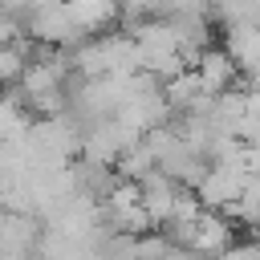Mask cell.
<instances>
[{"instance_id": "1", "label": "cell", "mask_w": 260, "mask_h": 260, "mask_svg": "<svg viewBox=\"0 0 260 260\" xmlns=\"http://www.w3.org/2000/svg\"><path fill=\"white\" fill-rule=\"evenodd\" d=\"M191 69H195L203 93H211V98H223L228 89L240 85V69H236V61L223 53V45H207V49L191 61Z\"/></svg>"}, {"instance_id": "2", "label": "cell", "mask_w": 260, "mask_h": 260, "mask_svg": "<svg viewBox=\"0 0 260 260\" xmlns=\"http://www.w3.org/2000/svg\"><path fill=\"white\" fill-rule=\"evenodd\" d=\"M81 37H102L118 24V0H65Z\"/></svg>"}]
</instances>
